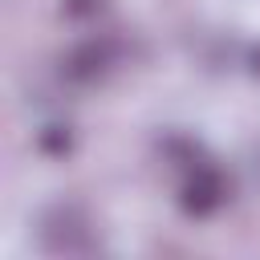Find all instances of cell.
<instances>
[{
    "instance_id": "6da1fadb",
    "label": "cell",
    "mask_w": 260,
    "mask_h": 260,
    "mask_svg": "<svg viewBox=\"0 0 260 260\" xmlns=\"http://www.w3.org/2000/svg\"><path fill=\"white\" fill-rule=\"evenodd\" d=\"M122 57V45L114 37H89V41H77L65 57H61V77L73 81V85H93L102 81Z\"/></svg>"
},
{
    "instance_id": "7a4b0ae2",
    "label": "cell",
    "mask_w": 260,
    "mask_h": 260,
    "mask_svg": "<svg viewBox=\"0 0 260 260\" xmlns=\"http://www.w3.org/2000/svg\"><path fill=\"white\" fill-rule=\"evenodd\" d=\"M228 195H232V187H228V179H223L219 167H211L203 158L187 167V179H183V191H179V203H183L187 215L207 219V215H215L228 203Z\"/></svg>"
},
{
    "instance_id": "3957f363",
    "label": "cell",
    "mask_w": 260,
    "mask_h": 260,
    "mask_svg": "<svg viewBox=\"0 0 260 260\" xmlns=\"http://www.w3.org/2000/svg\"><path fill=\"white\" fill-rule=\"evenodd\" d=\"M45 244L53 252H89L93 240H89V228L85 219L73 211V207H61L45 219Z\"/></svg>"
},
{
    "instance_id": "277c9868",
    "label": "cell",
    "mask_w": 260,
    "mask_h": 260,
    "mask_svg": "<svg viewBox=\"0 0 260 260\" xmlns=\"http://www.w3.org/2000/svg\"><path fill=\"white\" fill-rule=\"evenodd\" d=\"M37 146H41L49 158H65V154L73 150V130L61 126V122H53V126H45V130L37 134Z\"/></svg>"
},
{
    "instance_id": "5b68a950",
    "label": "cell",
    "mask_w": 260,
    "mask_h": 260,
    "mask_svg": "<svg viewBox=\"0 0 260 260\" xmlns=\"http://www.w3.org/2000/svg\"><path fill=\"white\" fill-rule=\"evenodd\" d=\"M102 4H106V0H65L61 12H65L69 20H89V16L102 12Z\"/></svg>"
},
{
    "instance_id": "8992f818",
    "label": "cell",
    "mask_w": 260,
    "mask_h": 260,
    "mask_svg": "<svg viewBox=\"0 0 260 260\" xmlns=\"http://www.w3.org/2000/svg\"><path fill=\"white\" fill-rule=\"evenodd\" d=\"M252 69H256V73H260V49H256V53H252Z\"/></svg>"
}]
</instances>
